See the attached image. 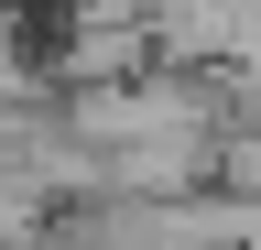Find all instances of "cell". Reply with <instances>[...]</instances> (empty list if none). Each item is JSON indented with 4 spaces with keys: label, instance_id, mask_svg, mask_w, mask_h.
<instances>
[{
    "label": "cell",
    "instance_id": "obj_1",
    "mask_svg": "<svg viewBox=\"0 0 261 250\" xmlns=\"http://www.w3.org/2000/svg\"><path fill=\"white\" fill-rule=\"evenodd\" d=\"M152 33L174 66H228L240 76L261 54V0H152Z\"/></svg>",
    "mask_w": 261,
    "mask_h": 250
}]
</instances>
